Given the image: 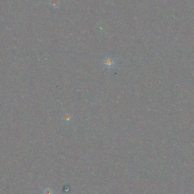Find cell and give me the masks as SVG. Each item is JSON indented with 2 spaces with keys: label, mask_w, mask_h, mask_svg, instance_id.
<instances>
[{
  "label": "cell",
  "mask_w": 194,
  "mask_h": 194,
  "mask_svg": "<svg viewBox=\"0 0 194 194\" xmlns=\"http://www.w3.org/2000/svg\"><path fill=\"white\" fill-rule=\"evenodd\" d=\"M103 64L105 66L109 69H111L114 66V60L110 57H107L103 60Z\"/></svg>",
  "instance_id": "1"
},
{
  "label": "cell",
  "mask_w": 194,
  "mask_h": 194,
  "mask_svg": "<svg viewBox=\"0 0 194 194\" xmlns=\"http://www.w3.org/2000/svg\"><path fill=\"white\" fill-rule=\"evenodd\" d=\"M63 120L65 124L68 125L71 123L72 120V116L69 114H65L63 115Z\"/></svg>",
  "instance_id": "2"
},
{
  "label": "cell",
  "mask_w": 194,
  "mask_h": 194,
  "mask_svg": "<svg viewBox=\"0 0 194 194\" xmlns=\"http://www.w3.org/2000/svg\"><path fill=\"white\" fill-rule=\"evenodd\" d=\"M43 194H54V191L50 188H47L43 190Z\"/></svg>",
  "instance_id": "3"
}]
</instances>
